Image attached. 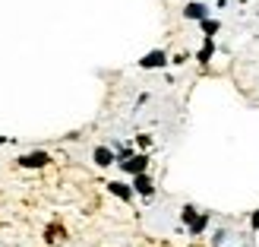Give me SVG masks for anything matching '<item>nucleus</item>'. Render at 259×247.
Instances as JSON below:
<instances>
[{"instance_id": "nucleus-1", "label": "nucleus", "mask_w": 259, "mask_h": 247, "mask_svg": "<svg viewBox=\"0 0 259 247\" xmlns=\"http://www.w3.org/2000/svg\"><path fill=\"white\" fill-rule=\"evenodd\" d=\"M120 168H123L126 174H133V178L136 174H146L149 171V155L146 152H136V155H130L126 162H120Z\"/></svg>"}, {"instance_id": "nucleus-2", "label": "nucleus", "mask_w": 259, "mask_h": 247, "mask_svg": "<svg viewBox=\"0 0 259 247\" xmlns=\"http://www.w3.org/2000/svg\"><path fill=\"white\" fill-rule=\"evenodd\" d=\"M139 67L142 70H161V67H167V51L155 48V51H149V54H142L139 57Z\"/></svg>"}, {"instance_id": "nucleus-3", "label": "nucleus", "mask_w": 259, "mask_h": 247, "mask_svg": "<svg viewBox=\"0 0 259 247\" xmlns=\"http://www.w3.org/2000/svg\"><path fill=\"white\" fill-rule=\"evenodd\" d=\"M48 162H51V155H48V152H41V149L25 152V155H19V159H16V165H19V168H45Z\"/></svg>"}, {"instance_id": "nucleus-4", "label": "nucleus", "mask_w": 259, "mask_h": 247, "mask_svg": "<svg viewBox=\"0 0 259 247\" xmlns=\"http://www.w3.org/2000/svg\"><path fill=\"white\" fill-rule=\"evenodd\" d=\"M92 162L98 168H111V165H117V152H114L111 146H95L92 149Z\"/></svg>"}, {"instance_id": "nucleus-5", "label": "nucleus", "mask_w": 259, "mask_h": 247, "mask_svg": "<svg viewBox=\"0 0 259 247\" xmlns=\"http://www.w3.org/2000/svg\"><path fill=\"white\" fill-rule=\"evenodd\" d=\"M184 19H190V22H205V19H212V16H209V7H205V4L193 0V4L184 7Z\"/></svg>"}, {"instance_id": "nucleus-6", "label": "nucleus", "mask_w": 259, "mask_h": 247, "mask_svg": "<svg viewBox=\"0 0 259 247\" xmlns=\"http://www.w3.org/2000/svg\"><path fill=\"white\" fill-rule=\"evenodd\" d=\"M133 193H139L142 200H152V193H155V181L149 178V171L133 178Z\"/></svg>"}, {"instance_id": "nucleus-7", "label": "nucleus", "mask_w": 259, "mask_h": 247, "mask_svg": "<svg viewBox=\"0 0 259 247\" xmlns=\"http://www.w3.org/2000/svg\"><path fill=\"white\" fill-rule=\"evenodd\" d=\"M108 190H111L117 200H123V203H130V200L136 197V193H133V184H123V181H111V184H108Z\"/></svg>"}, {"instance_id": "nucleus-8", "label": "nucleus", "mask_w": 259, "mask_h": 247, "mask_svg": "<svg viewBox=\"0 0 259 247\" xmlns=\"http://www.w3.org/2000/svg\"><path fill=\"white\" fill-rule=\"evenodd\" d=\"M212 54H215V38H205V42H202V48H199V54H196V60L202 63V67H205V63L212 60Z\"/></svg>"}, {"instance_id": "nucleus-9", "label": "nucleus", "mask_w": 259, "mask_h": 247, "mask_svg": "<svg viewBox=\"0 0 259 247\" xmlns=\"http://www.w3.org/2000/svg\"><path fill=\"white\" fill-rule=\"evenodd\" d=\"M205 228H209V213H199V216H196V222L190 225V235L196 238V235H202Z\"/></svg>"}, {"instance_id": "nucleus-10", "label": "nucleus", "mask_w": 259, "mask_h": 247, "mask_svg": "<svg viewBox=\"0 0 259 247\" xmlns=\"http://www.w3.org/2000/svg\"><path fill=\"white\" fill-rule=\"evenodd\" d=\"M196 216H199V209H196L193 203H187L184 209H180V219H184V225H187V228H190L193 222H196Z\"/></svg>"}, {"instance_id": "nucleus-11", "label": "nucleus", "mask_w": 259, "mask_h": 247, "mask_svg": "<svg viewBox=\"0 0 259 247\" xmlns=\"http://www.w3.org/2000/svg\"><path fill=\"white\" fill-rule=\"evenodd\" d=\"M60 238H63V228H60V225H48V231H45V241H48V244H57Z\"/></svg>"}, {"instance_id": "nucleus-12", "label": "nucleus", "mask_w": 259, "mask_h": 247, "mask_svg": "<svg viewBox=\"0 0 259 247\" xmlns=\"http://www.w3.org/2000/svg\"><path fill=\"white\" fill-rule=\"evenodd\" d=\"M199 25H202V32H205V38H215V32L222 29V22H218V19H205V22H199Z\"/></svg>"}, {"instance_id": "nucleus-13", "label": "nucleus", "mask_w": 259, "mask_h": 247, "mask_svg": "<svg viewBox=\"0 0 259 247\" xmlns=\"http://www.w3.org/2000/svg\"><path fill=\"white\" fill-rule=\"evenodd\" d=\"M225 241H228V228H215V231H212V244L222 247Z\"/></svg>"}, {"instance_id": "nucleus-14", "label": "nucleus", "mask_w": 259, "mask_h": 247, "mask_svg": "<svg viewBox=\"0 0 259 247\" xmlns=\"http://www.w3.org/2000/svg\"><path fill=\"white\" fill-rule=\"evenodd\" d=\"M136 146H139V149H149V146H152V136H146V133L136 136Z\"/></svg>"}, {"instance_id": "nucleus-15", "label": "nucleus", "mask_w": 259, "mask_h": 247, "mask_svg": "<svg viewBox=\"0 0 259 247\" xmlns=\"http://www.w3.org/2000/svg\"><path fill=\"white\" fill-rule=\"evenodd\" d=\"M250 231H253V235L259 231V209H253V216H250Z\"/></svg>"}, {"instance_id": "nucleus-16", "label": "nucleus", "mask_w": 259, "mask_h": 247, "mask_svg": "<svg viewBox=\"0 0 259 247\" xmlns=\"http://www.w3.org/2000/svg\"><path fill=\"white\" fill-rule=\"evenodd\" d=\"M7 143H10V136H0V146H7Z\"/></svg>"}, {"instance_id": "nucleus-17", "label": "nucleus", "mask_w": 259, "mask_h": 247, "mask_svg": "<svg viewBox=\"0 0 259 247\" xmlns=\"http://www.w3.org/2000/svg\"><path fill=\"white\" fill-rule=\"evenodd\" d=\"M215 4H218V10H222V7H225V4H228V0H215Z\"/></svg>"}]
</instances>
